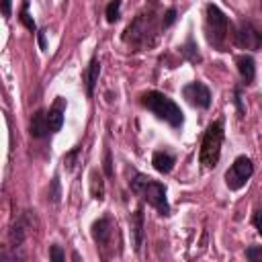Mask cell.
I'll list each match as a JSON object with an SVG mask.
<instances>
[{"label":"cell","instance_id":"1","mask_svg":"<svg viewBox=\"0 0 262 262\" xmlns=\"http://www.w3.org/2000/svg\"><path fill=\"white\" fill-rule=\"evenodd\" d=\"M131 190L135 194H139L147 205H151L160 215H170V205H168V199H166V186L145 174H135L129 182Z\"/></svg>","mask_w":262,"mask_h":262},{"label":"cell","instance_id":"2","mask_svg":"<svg viewBox=\"0 0 262 262\" xmlns=\"http://www.w3.org/2000/svg\"><path fill=\"white\" fill-rule=\"evenodd\" d=\"M141 104H143L147 111H151L158 119L166 121V123H168L170 127H174V129L182 127V123H184V115H182L180 106H178L170 96H166L164 92H158V90L145 92V94L141 96Z\"/></svg>","mask_w":262,"mask_h":262},{"label":"cell","instance_id":"3","mask_svg":"<svg viewBox=\"0 0 262 262\" xmlns=\"http://www.w3.org/2000/svg\"><path fill=\"white\" fill-rule=\"evenodd\" d=\"M221 143H223V121H215L207 127L203 141H201V154L199 160L205 168H215L221 156Z\"/></svg>","mask_w":262,"mask_h":262},{"label":"cell","instance_id":"4","mask_svg":"<svg viewBox=\"0 0 262 262\" xmlns=\"http://www.w3.org/2000/svg\"><path fill=\"white\" fill-rule=\"evenodd\" d=\"M154 35H156V23H154V14L151 12H143L137 14L135 20L125 29V43L129 45H151L154 43Z\"/></svg>","mask_w":262,"mask_h":262},{"label":"cell","instance_id":"5","mask_svg":"<svg viewBox=\"0 0 262 262\" xmlns=\"http://www.w3.org/2000/svg\"><path fill=\"white\" fill-rule=\"evenodd\" d=\"M205 31H207V41L221 49L223 41L227 37V16L219 10L215 4H207V16H205Z\"/></svg>","mask_w":262,"mask_h":262},{"label":"cell","instance_id":"6","mask_svg":"<svg viewBox=\"0 0 262 262\" xmlns=\"http://www.w3.org/2000/svg\"><path fill=\"white\" fill-rule=\"evenodd\" d=\"M252 174H254L252 160L246 158V156H239V158H235V162L231 164V168L225 172V184H227L229 190H239L250 180Z\"/></svg>","mask_w":262,"mask_h":262},{"label":"cell","instance_id":"7","mask_svg":"<svg viewBox=\"0 0 262 262\" xmlns=\"http://www.w3.org/2000/svg\"><path fill=\"white\" fill-rule=\"evenodd\" d=\"M233 41L242 49H260L262 47V33L250 23V20H239L233 29Z\"/></svg>","mask_w":262,"mask_h":262},{"label":"cell","instance_id":"8","mask_svg":"<svg viewBox=\"0 0 262 262\" xmlns=\"http://www.w3.org/2000/svg\"><path fill=\"white\" fill-rule=\"evenodd\" d=\"M182 96L196 108H209L211 106V92L203 82H190L182 88Z\"/></svg>","mask_w":262,"mask_h":262},{"label":"cell","instance_id":"9","mask_svg":"<svg viewBox=\"0 0 262 262\" xmlns=\"http://www.w3.org/2000/svg\"><path fill=\"white\" fill-rule=\"evenodd\" d=\"M111 235H113V221L108 217H100L98 221L92 223V237L98 246H106L111 242Z\"/></svg>","mask_w":262,"mask_h":262},{"label":"cell","instance_id":"10","mask_svg":"<svg viewBox=\"0 0 262 262\" xmlns=\"http://www.w3.org/2000/svg\"><path fill=\"white\" fill-rule=\"evenodd\" d=\"M129 227H131V239H133V250L139 252L143 246V209L139 207L131 219H129Z\"/></svg>","mask_w":262,"mask_h":262},{"label":"cell","instance_id":"11","mask_svg":"<svg viewBox=\"0 0 262 262\" xmlns=\"http://www.w3.org/2000/svg\"><path fill=\"white\" fill-rule=\"evenodd\" d=\"M235 63H237V72H239L242 80H244L246 84H252V82H254V76H256L254 57H252V55H237Z\"/></svg>","mask_w":262,"mask_h":262},{"label":"cell","instance_id":"12","mask_svg":"<svg viewBox=\"0 0 262 262\" xmlns=\"http://www.w3.org/2000/svg\"><path fill=\"white\" fill-rule=\"evenodd\" d=\"M98 76H100V61H98V57H92L90 63H88V68H86V72H84V82H86L88 96L94 94V86L98 82Z\"/></svg>","mask_w":262,"mask_h":262},{"label":"cell","instance_id":"13","mask_svg":"<svg viewBox=\"0 0 262 262\" xmlns=\"http://www.w3.org/2000/svg\"><path fill=\"white\" fill-rule=\"evenodd\" d=\"M47 133H51L49 131V123H47V113L45 111H37L33 115V119H31V135L37 137V139H41Z\"/></svg>","mask_w":262,"mask_h":262},{"label":"cell","instance_id":"14","mask_svg":"<svg viewBox=\"0 0 262 262\" xmlns=\"http://www.w3.org/2000/svg\"><path fill=\"white\" fill-rule=\"evenodd\" d=\"M151 164H154V168H156L160 174H168V172L174 168L176 160H174V156L168 154V151H156V154L151 156Z\"/></svg>","mask_w":262,"mask_h":262},{"label":"cell","instance_id":"15","mask_svg":"<svg viewBox=\"0 0 262 262\" xmlns=\"http://www.w3.org/2000/svg\"><path fill=\"white\" fill-rule=\"evenodd\" d=\"M61 106H63V100L59 98V100L49 108V113H47V123H49V131H51V133L59 131L61 125H63V111H61Z\"/></svg>","mask_w":262,"mask_h":262},{"label":"cell","instance_id":"16","mask_svg":"<svg viewBox=\"0 0 262 262\" xmlns=\"http://www.w3.org/2000/svg\"><path fill=\"white\" fill-rule=\"evenodd\" d=\"M196 49H199V47L194 45V41H192V39H188V41H186V45H182V47H180V53H182L188 61L196 63V61H201V55H199V51H196Z\"/></svg>","mask_w":262,"mask_h":262},{"label":"cell","instance_id":"17","mask_svg":"<svg viewBox=\"0 0 262 262\" xmlns=\"http://www.w3.org/2000/svg\"><path fill=\"white\" fill-rule=\"evenodd\" d=\"M104 16H106V23H117L119 16H121V0H111L106 4Z\"/></svg>","mask_w":262,"mask_h":262},{"label":"cell","instance_id":"18","mask_svg":"<svg viewBox=\"0 0 262 262\" xmlns=\"http://www.w3.org/2000/svg\"><path fill=\"white\" fill-rule=\"evenodd\" d=\"M18 18H20V23L29 29V31H37V25H35V20L31 18V14H29V0H23V6H20V12H18Z\"/></svg>","mask_w":262,"mask_h":262},{"label":"cell","instance_id":"19","mask_svg":"<svg viewBox=\"0 0 262 262\" xmlns=\"http://www.w3.org/2000/svg\"><path fill=\"white\" fill-rule=\"evenodd\" d=\"M174 20H176V10H174V8H168V10L164 12V16H162V29H168Z\"/></svg>","mask_w":262,"mask_h":262},{"label":"cell","instance_id":"20","mask_svg":"<svg viewBox=\"0 0 262 262\" xmlns=\"http://www.w3.org/2000/svg\"><path fill=\"white\" fill-rule=\"evenodd\" d=\"M246 258L248 260H262V248L260 246H250L248 250H246Z\"/></svg>","mask_w":262,"mask_h":262},{"label":"cell","instance_id":"21","mask_svg":"<svg viewBox=\"0 0 262 262\" xmlns=\"http://www.w3.org/2000/svg\"><path fill=\"white\" fill-rule=\"evenodd\" d=\"M49 258L51 260H55V262H63V252H61V248L59 246H51V250H49Z\"/></svg>","mask_w":262,"mask_h":262},{"label":"cell","instance_id":"22","mask_svg":"<svg viewBox=\"0 0 262 262\" xmlns=\"http://www.w3.org/2000/svg\"><path fill=\"white\" fill-rule=\"evenodd\" d=\"M252 223H254V227L258 229V233L262 235V209H258V211L254 213V217H252Z\"/></svg>","mask_w":262,"mask_h":262},{"label":"cell","instance_id":"23","mask_svg":"<svg viewBox=\"0 0 262 262\" xmlns=\"http://www.w3.org/2000/svg\"><path fill=\"white\" fill-rule=\"evenodd\" d=\"M102 168H104V174L111 176L113 174V168H111V151L104 149V162H102Z\"/></svg>","mask_w":262,"mask_h":262},{"label":"cell","instance_id":"24","mask_svg":"<svg viewBox=\"0 0 262 262\" xmlns=\"http://www.w3.org/2000/svg\"><path fill=\"white\" fill-rule=\"evenodd\" d=\"M49 196H51V201H53V203H57V201H59V180H57V178H53V188H51Z\"/></svg>","mask_w":262,"mask_h":262},{"label":"cell","instance_id":"25","mask_svg":"<svg viewBox=\"0 0 262 262\" xmlns=\"http://www.w3.org/2000/svg\"><path fill=\"white\" fill-rule=\"evenodd\" d=\"M10 10H12V0H2V14L6 18L10 16Z\"/></svg>","mask_w":262,"mask_h":262},{"label":"cell","instance_id":"26","mask_svg":"<svg viewBox=\"0 0 262 262\" xmlns=\"http://www.w3.org/2000/svg\"><path fill=\"white\" fill-rule=\"evenodd\" d=\"M37 37H39V47H41V49H45V47H47V45H45V31H39V33H37Z\"/></svg>","mask_w":262,"mask_h":262}]
</instances>
